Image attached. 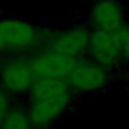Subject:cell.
<instances>
[{
	"label": "cell",
	"mask_w": 129,
	"mask_h": 129,
	"mask_svg": "<svg viewBox=\"0 0 129 129\" xmlns=\"http://www.w3.org/2000/svg\"><path fill=\"white\" fill-rule=\"evenodd\" d=\"M67 79L37 78L26 94V112L34 129H52L75 105Z\"/></svg>",
	"instance_id": "1"
},
{
	"label": "cell",
	"mask_w": 129,
	"mask_h": 129,
	"mask_svg": "<svg viewBox=\"0 0 129 129\" xmlns=\"http://www.w3.org/2000/svg\"><path fill=\"white\" fill-rule=\"evenodd\" d=\"M6 55H29L40 49V27L20 17H0Z\"/></svg>",
	"instance_id": "2"
},
{
	"label": "cell",
	"mask_w": 129,
	"mask_h": 129,
	"mask_svg": "<svg viewBox=\"0 0 129 129\" xmlns=\"http://www.w3.org/2000/svg\"><path fill=\"white\" fill-rule=\"evenodd\" d=\"M35 82L27 55L0 56V88L12 97L26 96Z\"/></svg>",
	"instance_id": "3"
},
{
	"label": "cell",
	"mask_w": 129,
	"mask_h": 129,
	"mask_svg": "<svg viewBox=\"0 0 129 129\" xmlns=\"http://www.w3.org/2000/svg\"><path fill=\"white\" fill-rule=\"evenodd\" d=\"M67 81L75 96H90L105 91L111 85L112 76L109 70L84 56L76 61Z\"/></svg>",
	"instance_id": "4"
},
{
	"label": "cell",
	"mask_w": 129,
	"mask_h": 129,
	"mask_svg": "<svg viewBox=\"0 0 129 129\" xmlns=\"http://www.w3.org/2000/svg\"><path fill=\"white\" fill-rule=\"evenodd\" d=\"M85 58L99 64L100 67L109 70L111 73L123 67L115 32L91 30Z\"/></svg>",
	"instance_id": "5"
},
{
	"label": "cell",
	"mask_w": 129,
	"mask_h": 129,
	"mask_svg": "<svg viewBox=\"0 0 129 129\" xmlns=\"http://www.w3.org/2000/svg\"><path fill=\"white\" fill-rule=\"evenodd\" d=\"M91 30L87 24H72L70 27L53 30L52 38L44 49H50L62 56L81 59L87 55Z\"/></svg>",
	"instance_id": "6"
},
{
	"label": "cell",
	"mask_w": 129,
	"mask_h": 129,
	"mask_svg": "<svg viewBox=\"0 0 129 129\" xmlns=\"http://www.w3.org/2000/svg\"><path fill=\"white\" fill-rule=\"evenodd\" d=\"M32 72L37 78L67 79L78 59L62 56L50 49H37L27 55Z\"/></svg>",
	"instance_id": "7"
},
{
	"label": "cell",
	"mask_w": 129,
	"mask_h": 129,
	"mask_svg": "<svg viewBox=\"0 0 129 129\" xmlns=\"http://www.w3.org/2000/svg\"><path fill=\"white\" fill-rule=\"evenodd\" d=\"M126 23V11L120 0H94L87 12L90 30L115 32Z\"/></svg>",
	"instance_id": "8"
},
{
	"label": "cell",
	"mask_w": 129,
	"mask_h": 129,
	"mask_svg": "<svg viewBox=\"0 0 129 129\" xmlns=\"http://www.w3.org/2000/svg\"><path fill=\"white\" fill-rule=\"evenodd\" d=\"M0 129H34L24 105L14 102L0 124Z\"/></svg>",
	"instance_id": "9"
},
{
	"label": "cell",
	"mask_w": 129,
	"mask_h": 129,
	"mask_svg": "<svg viewBox=\"0 0 129 129\" xmlns=\"http://www.w3.org/2000/svg\"><path fill=\"white\" fill-rule=\"evenodd\" d=\"M118 47H120V55H121V62L123 66L129 67V23L126 21L123 26H120L115 30Z\"/></svg>",
	"instance_id": "10"
},
{
	"label": "cell",
	"mask_w": 129,
	"mask_h": 129,
	"mask_svg": "<svg viewBox=\"0 0 129 129\" xmlns=\"http://www.w3.org/2000/svg\"><path fill=\"white\" fill-rule=\"evenodd\" d=\"M12 103H14V97L11 94H8L3 88H0V124H2L6 112L12 106Z\"/></svg>",
	"instance_id": "11"
},
{
	"label": "cell",
	"mask_w": 129,
	"mask_h": 129,
	"mask_svg": "<svg viewBox=\"0 0 129 129\" xmlns=\"http://www.w3.org/2000/svg\"><path fill=\"white\" fill-rule=\"evenodd\" d=\"M2 55H6V50H5V44H3V37H2V30H0V56Z\"/></svg>",
	"instance_id": "12"
}]
</instances>
